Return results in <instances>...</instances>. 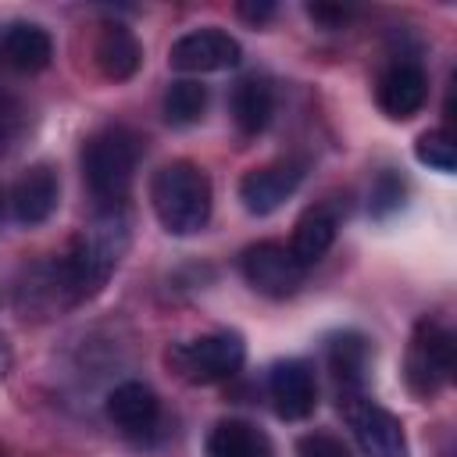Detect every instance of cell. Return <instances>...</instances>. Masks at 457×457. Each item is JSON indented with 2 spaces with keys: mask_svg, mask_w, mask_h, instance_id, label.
Listing matches in <instances>:
<instances>
[{
  "mask_svg": "<svg viewBox=\"0 0 457 457\" xmlns=\"http://www.w3.org/2000/svg\"><path fill=\"white\" fill-rule=\"evenodd\" d=\"M125 246H129V232H125L121 211H104L93 225H86L71 239L68 253L57 261L61 275H64V286L71 293V303L93 296L111 278V271L118 268Z\"/></svg>",
  "mask_w": 457,
  "mask_h": 457,
  "instance_id": "6da1fadb",
  "label": "cell"
},
{
  "mask_svg": "<svg viewBox=\"0 0 457 457\" xmlns=\"http://www.w3.org/2000/svg\"><path fill=\"white\" fill-rule=\"evenodd\" d=\"M139 136L125 125H107L82 143V179L100 211H121L139 168Z\"/></svg>",
  "mask_w": 457,
  "mask_h": 457,
  "instance_id": "7a4b0ae2",
  "label": "cell"
},
{
  "mask_svg": "<svg viewBox=\"0 0 457 457\" xmlns=\"http://www.w3.org/2000/svg\"><path fill=\"white\" fill-rule=\"evenodd\" d=\"M150 207L164 232L193 236L211 221V179L193 161H168L150 179Z\"/></svg>",
  "mask_w": 457,
  "mask_h": 457,
  "instance_id": "3957f363",
  "label": "cell"
},
{
  "mask_svg": "<svg viewBox=\"0 0 457 457\" xmlns=\"http://www.w3.org/2000/svg\"><path fill=\"white\" fill-rule=\"evenodd\" d=\"M171 368L186 378V382H196V386H211V382H225L232 378L243 361H246V343L239 332H207V336H196L189 343H179L171 346L168 353Z\"/></svg>",
  "mask_w": 457,
  "mask_h": 457,
  "instance_id": "277c9868",
  "label": "cell"
},
{
  "mask_svg": "<svg viewBox=\"0 0 457 457\" xmlns=\"http://www.w3.org/2000/svg\"><path fill=\"white\" fill-rule=\"evenodd\" d=\"M339 411L364 457H407V436L393 411L368 400L361 389H346L339 396Z\"/></svg>",
  "mask_w": 457,
  "mask_h": 457,
  "instance_id": "5b68a950",
  "label": "cell"
},
{
  "mask_svg": "<svg viewBox=\"0 0 457 457\" xmlns=\"http://www.w3.org/2000/svg\"><path fill=\"white\" fill-rule=\"evenodd\" d=\"M407 386L414 396H436L453 375V336L439 321L421 318L407 346Z\"/></svg>",
  "mask_w": 457,
  "mask_h": 457,
  "instance_id": "8992f818",
  "label": "cell"
},
{
  "mask_svg": "<svg viewBox=\"0 0 457 457\" xmlns=\"http://www.w3.org/2000/svg\"><path fill=\"white\" fill-rule=\"evenodd\" d=\"M239 264H243V278L257 293H264L271 300L293 296L303 286V278H307V268L293 257V250L286 243H275V239H264V243L246 246Z\"/></svg>",
  "mask_w": 457,
  "mask_h": 457,
  "instance_id": "52a82bcc",
  "label": "cell"
},
{
  "mask_svg": "<svg viewBox=\"0 0 457 457\" xmlns=\"http://www.w3.org/2000/svg\"><path fill=\"white\" fill-rule=\"evenodd\" d=\"M239 61H243V46L236 43V36H228L221 29H193V32L179 36L168 50V64L175 71H189V75L225 71V68H236Z\"/></svg>",
  "mask_w": 457,
  "mask_h": 457,
  "instance_id": "ba28073f",
  "label": "cell"
},
{
  "mask_svg": "<svg viewBox=\"0 0 457 457\" xmlns=\"http://www.w3.org/2000/svg\"><path fill=\"white\" fill-rule=\"evenodd\" d=\"M303 182V164L300 161H271L261 168H250L239 179V200L250 214L264 218L271 211H278Z\"/></svg>",
  "mask_w": 457,
  "mask_h": 457,
  "instance_id": "9c48e42d",
  "label": "cell"
},
{
  "mask_svg": "<svg viewBox=\"0 0 457 457\" xmlns=\"http://www.w3.org/2000/svg\"><path fill=\"white\" fill-rule=\"evenodd\" d=\"M268 396L278 418L286 421H303L314 403H318V382H314V368L300 357L278 361L268 371Z\"/></svg>",
  "mask_w": 457,
  "mask_h": 457,
  "instance_id": "30bf717a",
  "label": "cell"
},
{
  "mask_svg": "<svg viewBox=\"0 0 457 457\" xmlns=\"http://www.w3.org/2000/svg\"><path fill=\"white\" fill-rule=\"evenodd\" d=\"M375 96H378V107L386 111V118L407 121V118H414V114L425 107L428 79H425L421 64H414V61H396V64H389V68L378 75Z\"/></svg>",
  "mask_w": 457,
  "mask_h": 457,
  "instance_id": "8fae6325",
  "label": "cell"
},
{
  "mask_svg": "<svg viewBox=\"0 0 457 457\" xmlns=\"http://www.w3.org/2000/svg\"><path fill=\"white\" fill-rule=\"evenodd\" d=\"M54 57V43L46 36V29H39L36 21H4L0 25V68L18 71V75H32L43 71Z\"/></svg>",
  "mask_w": 457,
  "mask_h": 457,
  "instance_id": "7c38bea8",
  "label": "cell"
},
{
  "mask_svg": "<svg viewBox=\"0 0 457 457\" xmlns=\"http://www.w3.org/2000/svg\"><path fill=\"white\" fill-rule=\"evenodd\" d=\"M61 200V182L50 164L25 168L11 186V211L21 225H43Z\"/></svg>",
  "mask_w": 457,
  "mask_h": 457,
  "instance_id": "4fadbf2b",
  "label": "cell"
},
{
  "mask_svg": "<svg viewBox=\"0 0 457 457\" xmlns=\"http://www.w3.org/2000/svg\"><path fill=\"white\" fill-rule=\"evenodd\" d=\"M107 418L125 436H150L161 418V400L143 382H121L107 393Z\"/></svg>",
  "mask_w": 457,
  "mask_h": 457,
  "instance_id": "5bb4252c",
  "label": "cell"
},
{
  "mask_svg": "<svg viewBox=\"0 0 457 457\" xmlns=\"http://www.w3.org/2000/svg\"><path fill=\"white\" fill-rule=\"evenodd\" d=\"M93 61L100 68L104 79H114V82H125L136 75L139 61H143V46L136 39L132 29L125 25H104L100 36H96V46H93Z\"/></svg>",
  "mask_w": 457,
  "mask_h": 457,
  "instance_id": "9a60e30c",
  "label": "cell"
},
{
  "mask_svg": "<svg viewBox=\"0 0 457 457\" xmlns=\"http://www.w3.org/2000/svg\"><path fill=\"white\" fill-rule=\"evenodd\" d=\"M332 239H336V214L318 204V207L303 211L300 221L293 225L289 250H293V257H296L303 268H311V264H318V261L328 253Z\"/></svg>",
  "mask_w": 457,
  "mask_h": 457,
  "instance_id": "2e32d148",
  "label": "cell"
},
{
  "mask_svg": "<svg viewBox=\"0 0 457 457\" xmlns=\"http://www.w3.org/2000/svg\"><path fill=\"white\" fill-rule=\"evenodd\" d=\"M207 457H275V453H271V439L257 425L228 418L211 428Z\"/></svg>",
  "mask_w": 457,
  "mask_h": 457,
  "instance_id": "e0dca14e",
  "label": "cell"
},
{
  "mask_svg": "<svg viewBox=\"0 0 457 457\" xmlns=\"http://www.w3.org/2000/svg\"><path fill=\"white\" fill-rule=\"evenodd\" d=\"M275 114V93L264 79H243L232 89V121L243 136H257L268 129Z\"/></svg>",
  "mask_w": 457,
  "mask_h": 457,
  "instance_id": "ac0fdd59",
  "label": "cell"
},
{
  "mask_svg": "<svg viewBox=\"0 0 457 457\" xmlns=\"http://www.w3.org/2000/svg\"><path fill=\"white\" fill-rule=\"evenodd\" d=\"M328 368L336 375V382L346 389H361L364 382V368H368V343L357 332H343L328 343Z\"/></svg>",
  "mask_w": 457,
  "mask_h": 457,
  "instance_id": "d6986e66",
  "label": "cell"
},
{
  "mask_svg": "<svg viewBox=\"0 0 457 457\" xmlns=\"http://www.w3.org/2000/svg\"><path fill=\"white\" fill-rule=\"evenodd\" d=\"M164 118L168 125H196L207 111V86L196 79H179L164 89Z\"/></svg>",
  "mask_w": 457,
  "mask_h": 457,
  "instance_id": "ffe728a7",
  "label": "cell"
},
{
  "mask_svg": "<svg viewBox=\"0 0 457 457\" xmlns=\"http://www.w3.org/2000/svg\"><path fill=\"white\" fill-rule=\"evenodd\" d=\"M414 157L436 171H453L457 168V146L450 139V132L443 129H432V132H421L418 143H414Z\"/></svg>",
  "mask_w": 457,
  "mask_h": 457,
  "instance_id": "44dd1931",
  "label": "cell"
},
{
  "mask_svg": "<svg viewBox=\"0 0 457 457\" xmlns=\"http://www.w3.org/2000/svg\"><path fill=\"white\" fill-rule=\"evenodd\" d=\"M400 207H403V182L393 171H382L378 182L371 186V214L386 218V214H393Z\"/></svg>",
  "mask_w": 457,
  "mask_h": 457,
  "instance_id": "7402d4cb",
  "label": "cell"
},
{
  "mask_svg": "<svg viewBox=\"0 0 457 457\" xmlns=\"http://www.w3.org/2000/svg\"><path fill=\"white\" fill-rule=\"evenodd\" d=\"M296 457H353L350 446L328 432H307L296 443Z\"/></svg>",
  "mask_w": 457,
  "mask_h": 457,
  "instance_id": "603a6c76",
  "label": "cell"
},
{
  "mask_svg": "<svg viewBox=\"0 0 457 457\" xmlns=\"http://www.w3.org/2000/svg\"><path fill=\"white\" fill-rule=\"evenodd\" d=\"M14 136H18V104L0 89V154H7Z\"/></svg>",
  "mask_w": 457,
  "mask_h": 457,
  "instance_id": "cb8c5ba5",
  "label": "cell"
},
{
  "mask_svg": "<svg viewBox=\"0 0 457 457\" xmlns=\"http://www.w3.org/2000/svg\"><path fill=\"white\" fill-rule=\"evenodd\" d=\"M236 11H239V18H246L250 25H261V21H268V18L275 14V4H239Z\"/></svg>",
  "mask_w": 457,
  "mask_h": 457,
  "instance_id": "d4e9b609",
  "label": "cell"
},
{
  "mask_svg": "<svg viewBox=\"0 0 457 457\" xmlns=\"http://www.w3.org/2000/svg\"><path fill=\"white\" fill-rule=\"evenodd\" d=\"M307 14L311 18H318V21H325V25H339V21H346V7H325V4H314V7H307Z\"/></svg>",
  "mask_w": 457,
  "mask_h": 457,
  "instance_id": "484cf974",
  "label": "cell"
}]
</instances>
